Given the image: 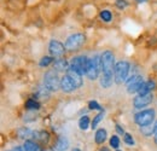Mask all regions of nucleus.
I'll list each match as a JSON object with an SVG mask.
<instances>
[{
    "mask_svg": "<svg viewBox=\"0 0 157 151\" xmlns=\"http://www.w3.org/2000/svg\"><path fill=\"white\" fill-rule=\"evenodd\" d=\"M114 62H115V58L110 51H105L100 56V65H101V72L104 75L113 76V73L115 72Z\"/></svg>",
    "mask_w": 157,
    "mask_h": 151,
    "instance_id": "1",
    "label": "nucleus"
},
{
    "mask_svg": "<svg viewBox=\"0 0 157 151\" xmlns=\"http://www.w3.org/2000/svg\"><path fill=\"white\" fill-rule=\"evenodd\" d=\"M129 73V63L121 60L115 65V72H114V77H115V82L116 83H122L123 81H126L127 76Z\"/></svg>",
    "mask_w": 157,
    "mask_h": 151,
    "instance_id": "2",
    "label": "nucleus"
},
{
    "mask_svg": "<svg viewBox=\"0 0 157 151\" xmlns=\"http://www.w3.org/2000/svg\"><path fill=\"white\" fill-rule=\"evenodd\" d=\"M101 70V65H100V57L94 56V58L88 60V67H87V72L86 76L90 80H96L98 77L99 72Z\"/></svg>",
    "mask_w": 157,
    "mask_h": 151,
    "instance_id": "3",
    "label": "nucleus"
},
{
    "mask_svg": "<svg viewBox=\"0 0 157 151\" xmlns=\"http://www.w3.org/2000/svg\"><path fill=\"white\" fill-rule=\"evenodd\" d=\"M44 85L46 88H48L50 91H57L60 87V81H59L57 73L55 70H50L45 74L44 77Z\"/></svg>",
    "mask_w": 157,
    "mask_h": 151,
    "instance_id": "4",
    "label": "nucleus"
},
{
    "mask_svg": "<svg viewBox=\"0 0 157 151\" xmlns=\"http://www.w3.org/2000/svg\"><path fill=\"white\" fill-rule=\"evenodd\" d=\"M154 118H155V110H152V109L140 111V113H138L134 116V121L140 127L141 126H146V125H151Z\"/></svg>",
    "mask_w": 157,
    "mask_h": 151,
    "instance_id": "5",
    "label": "nucleus"
},
{
    "mask_svg": "<svg viewBox=\"0 0 157 151\" xmlns=\"http://www.w3.org/2000/svg\"><path fill=\"white\" fill-rule=\"evenodd\" d=\"M83 41H85V35L83 34H80V33L73 34V35H70L69 38L67 39L65 48L69 50V51H75L83 44Z\"/></svg>",
    "mask_w": 157,
    "mask_h": 151,
    "instance_id": "6",
    "label": "nucleus"
},
{
    "mask_svg": "<svg viewBox=\"0 0 157 151\" xmlns=\"http://www.w3.org/2000/svg\"><path fill=\"white\" fill-rule=\"evenodd\" d=\"M88 58L85 56H78L73 58L71 60V67L75 68L80 74H85L86 75V72H87V67H88Z\"/></svg>",
    "mask_w": 157,
    "mask_h": 151,
    "instance_id": "7",
    "label": "nucleus"
},
{
    "mask_svg": "<svg viewBox=\"0 0 157 151\" xmlns=\"http://www.w3.org/2000/svg\"><path fill=\"white\" fill-rule=\"evenodd\" d=\"M144 83L143 81V76L140 75H134L132 76L128 81H127V91L129 93H136L140 90L141 85Z\"/></svg>",
    "mask_w": 157,
    "mask_h": 151,
    "instance_id": "8",
    "label": "nucleus"
},
{
    "mask_svg": "<svg viewBox=\"0 0 157 151\" xmlns=\"http://www.w3.org/2000/svg\"><path fill=\"white\" fill-rule=\"evenodd\" d=\"M152 99H154V95H151V92H150V93H146V95H139L138 97H136L134 100H133L134 108L141 109V108L149 105V104L152 102Z\"/></svg>",
    "mask_w": 157,
    "mask_h": 151,
    "instance_id": "9",
    "label": "nucleus"
},
{
    "mask_svg": "<svg viewBox=\"0 0 157 151\" xmlns=\"http://www.w3.org/2000/svg\"><path fill=\"white\" fill-rule=\"evenodd\" d=\"M67 75L70 77V80L73 81V83L75 85V87L76 88H78V87H81L82 86V77H81V75L82 74H80L78 70L75 69V68H73L71 65L68 68V70H67Z\"/></svg>",
    "mask_w": 157,
    "mask_h": 151,
    "instance_id": "10",
    "label": "nucleus"
},
{
    "mask_svg": "<svg viewBox=\"0 0 157 151\" xmlns=\"http://www.w3.org/2000/svg\"><path fill=\"white\" fill-rule=\"evenodd\" d=\"M64 50H65V45H63L62 42H59L57 40H52L50 42V46H48V51L52 56H62L64 53Z\"/></svg>",
    "mask_w": 157,
    "mask_h": 151,
    "instance_id": "11",
    "label": "nucleus"
},
{
    "mask_svg": "<svg viewBox=\"0 0 157 151\" xmlns=\"http://www.w3.org/2000/svg\"><path fill=\"white\" fill-rule=\"evenodd\" d=\"M60 88H62L64 92L69 93V92L74 91L76 87H75V85L73 83V81L70 80V77L68 75H65V76H63L62 80H60Z\"/></svg>",
    "mask_w": 157,
    "mask_h": 151,
    "instance_id": "12",
    "label": "nucleus"
},
{
    "mask_svg": "<svg viewBox=\"0 0 157 151\" xmlns=\"http://www.w3.org/2000/svg\"><path fill=\"white\" fill-rule=\"evenodd\" d=\"M154 88H155V82L154 81H147V82H144L141 85V87L138 91V93L139 95H146V93H150Z\"/></svg>",
    "mask_w": 157,
    "mask_h": 151,
    "instance_id": "13",
    "label": "nucleus"
},
{
    "mask_svg": "<svg viewBox=\"0 0 157 151\" xmlns=\"http://www.w3.org/2000/svg\"><path fill=\"white\" fill-rule=\"evenodd\" d=\"M68 148H69V141L64 137H60L58 140H57L56 145H55V149L57 151H65Z\"/></svg>",
    "mask_w": 157,
    "mask_h": 151,
    "instance_id": "14",
    "label": "nucleus"
},
{
    "mask_svg": "<svg viewBox=\"0 0 157 151\" xmlns=\"http://www.w3.org/2000/svg\"><path fill=\"white\" fill-rule=\"evenodd\" d=\"M53 68L57 72H64V70H68L69 67H68V62L65 59H57L53 63Z\"/></svg>",
    "mask_w": 157,
    "mask_h": 151,
    "instance_id": "15",
    "label": "nucleus"
},
{
    "mask_svg": "<svg viewBox=\"0 0 157 151\" xmlns=\"http://www.w3.org/2000/svg\"><path fill=\"white\" fill-rule=\"evenodd\" d=\"M33 138L35 140H39L41 143H47L48 141V133L44 132V131H40V132H33Z\"/></svg>",
    "mask_w": 157,
    "mask_h": 151,
    "instance_id": "16",
    "label": "nucleus"
},
{
    "mask_svg": "<svg viewBox=\"0 0 157 151\" xmlns=\"http://www.w3.org/2000/svg\"><path fill=\"white\" fill-rule=\"evenodd\" d=\"M23 146H24L25 151H42L40 149L39 145L35 141H33V140H25Z\"/></svg>",
    "mask_w": 157,
    "mask_h": 151,
    "instance_id": "17",
    "label": "nucleus"
},
{
    "mask_svg": "<svg viewBox=\"0 0 157 151\" xmlns=\"http://www.w3.org/2000/svg\"><path fill=\"white\" fill-rule=\"evenodd\" d=\"M105 140H106V131L100 128L96 133V143L97 144H103Z\"/></svg>",
    "mask_w": 157,
    "mask_h": 151,
    "instance_id": "18",
    "label": "nucleus"
},
{
    "mask_svg": "<svg viewBox=\"0 0 157 151\" xmlns=\"http://www.w3.org/2000/svg\"><path fill=\"white\" fill-rule=\"evenodd\" d=\"M111 83H113V76L110 75H101L100 77V85L104 87V88H108V87H110L111 86Z\"/></svg>",
    "mask_w": 157,
    "mask_h": 151,
    "instance_id": "19",
    "label": "nucleus"
},
{
    "mask_svg": "<svg viewBox=\"0 0 157 151\" xmlns=\"http://www.w3.org/2000/svg\"><path fill=\"white\" fill-rule=\"evenodd\" d=\"M140 131L143 132V134L145 137H150L152 133H155V126L152 127L151 125H146V126H141L140 127Z\"/></svg>",
    "mask_w": 157,
    "mask_h": 151,
    "instance_id": "20",
    "label": "nucleus"
},
{
    "mask_svg": "<svg viewBox=\"0 0 157 151\" xmlns=\"http://www.w3.org/2000/svg\"><path fill=\"white\" fill-rule=\"evenodd\" d=\"M88 126H90V118H88V116H82V117L80 118V121H78V127H80V130L85 131V130L88 128Z\"/></svg>",
    "mask_w": 157,
    "mask_h": 151,
    "instance_id": "21",
    "label": "nucleus"
},
{
    "mask_svg": "<svg viewBox=\"0 0 157 151\" xmlns=\"http://www.w3.org/2000/svg\"><path fill=\"white\" fill-rule=\"evenodd\" d=\"M18 135H20V138H29V137H33V131H30L29 128H21L18 130Z\"/></svg>",
    "mask_w": 157,
    "mask_h": 151,
    "instance_id": "22",
    "label": "nucleus"
},
{
    "mask_svg": "<svg viewBox=\"0 0 157 151\" xmlns=\"http://www.w3.org/2000/svg\"><path fill=\"white\" fill-rule=\"evenodd\" d=\"M25 108L27 109H30V110H35V109H39L40 105L38 102H35L34 99H29V100H27V103H25Z\"/></svg>",
    "mask_w": 157,
    "mask_h": 151,
    "instance_id": "23",
    "label": "nucleus"
},
{
    "mask_svg": "<svg viewBox=\"0 0 157 151\" xmlns=\"http://www.w3.org/2000/svg\"><path fill=\"white\" fill-rule=\"evenodd\" d=\"M100 18L103 19L104 22H110L111 18H113V15H111V12L109 10H103L100 12Z\"/></svg>",
    "mask_w": 157,
    "mask_h": 151,
    "instance_id": "24",
    "label": "nucleus"
},
{
    "mask_svg": "<svg viewBox=\"0 0 157 151\" xmlns=\"http://www.w3.org/2000/svg\"><path fill=\"white\" fill-rule=\"evenodd\" d=\"M103 117H104V113H103V110H100V113L93 118V121H92V126H91V127H92V128H96V127L98 126L99 122L103 120Z\"/></svg>",
    "mask_w": 157,
    "mask_h": 151,
    "instance_id": "25",
    "label": "nucleus"
},
{
    "mask_svg": "<svg viewBox=\"0 0 157 151\" xmlns=\"http://www.w3.org/2000/svg\"><path fill=\"white\" fill-rule=\"evenodd\" d=\"M52 62H53V58H52V57H44V58H41L39 64H40V67H47V65H50Z\"/></svg>",
    "mask_w": 157,
    "mask_h": 151,
    "instance_id": "26",
    "label": "nucleus"
},
{
    "mask_svg": "<svg viewBox=\"0 0 157 151\" xmlns=\"http://www.w3.org/2000/svg\"><path fill=\"white\" fill-rule=\"evenodd\" d=\"M110 145H111L113 148H118V146H120V139H118V137H116V135H113V137H111V139H110Z\"/></svg>",
    "mask_w": 157,
    "mask_h": 151,
    "instance_id": "27",
    "label": "nucleus"
},
{
    "mask_svg": "<svg viewBox=\"0 0 157 151\" xmlns=\"http://www.w3.org/2000/svg\"><path fill=\"white\" fill-rule=\"evenodd\" d=\"M124 143L128 144V145H131V146L134 145V140H133V138H132L131 134H128V133L124 134Z\"/></svg>",
    "mask_w": 157,
    "mask_h": 151,
    "instance_id": "28",
    "label": "nucleus"
},
{
    "mask_svg": "<svg viewBox=\"0 0 157 151\" xmlns=\"http://www.w3.org/2000/svg\"><path fill=\"white\" fill-rule=\"evenodd\" d=\"M116 6H117L118 9H126L127 6H128V4H127V1L126 0H116Z\"/></svg>",
    "mask_w": 157,
    "mask_h": 151,
    "instance_id": "29",
    "label": "nucleus"
},
{
    "mask_svg": "<svg viewBox=\"0 0 157 151\" xmlns=\"http://www.w3.org/2000/svg\"><path fill=\"white\" fill-rule=\"evenodd\" d=\"M90 109H96V110H101L100 105H99L97 102H90Z\"/></svg>",
    "mask_w": 157,
    "mask_h": 151,
    "instance_id": "30",
    "label": "nucleus"
},
{
    "mask_svg": "<svg viewBox=\"0 0 157 151\" xmlns=\"http://www.w3.org/2000/svg\"><path fill=\"white\" fill-rule=\"evenodd\" d=\"M13 151H25V149H24V146H18V148H16Z\"/></svg>",
    "mask_w": 157,
    "mask_h": 151,
    "instance_id": "31",
    "label": "nucleus"
},
{
    "mask_svg": "<svg viewBox=\"0 0 157 151\" xmlns=\"http://www.w3.org/2000/svg\"><path fill=\"white\" fill-rule=\"evenodd\" d=\"M116 130H117V132L118 133H121V134H123V130H122V128H121V127H120V126H116Z\"/></svg>",
    "mask_w": 157,
    "mask_h": 151,
    "instance_id": "32",
    "label": "nucleus"
},
{
    "mask_svg": "<svg viewBox=\"0 0 157 151\" xmlns=\"http://www.w3.org/2000/svg\"><path fill=\"white\" fill-rule=\"evenodd\" d=\"M99 151H110V150H109L108 148H105V146H103V148H101V149H100V150H99Z\"/></svg>",
    "mask_w": 157,
    "mask_h": 151,
    "instance_id": "33",
    "label": "nucleus"
},
{
    "mask_svg": "<svg viewBox=\"0 0 157 151\" xmlns=\"http://www.w3.org/2000/svg\"><path fill=\"white\" fill-rule=\"evenodd\" d=\"M155 133H157V121H156V123H155ZM154 133V134H155Z\"/></svg>",
    "mask_w": 157,
    "mask_h": 151,
    "instance_id": "34",
    "label": "nucleus"
},
{
    "mask_svg": "<svg viewBox=\"0 0 157 151\" xmlns=\"http://www.w3.org/2000/svg\"><path fill=\"white\" fill-rule=\"evenodd\" d=\"M155 143L157 144V133H155Z\"/></svg>",
    "mask_w": 157,
    "mask_h": 151,
    "instance_id": "35",
    "label": "nucleus"
},
{
    "mask_svg": "<svg viewBox=\"0 0 157 151\" xmlns=\"http://www.w3.org/2000/svg\"><path fill=\"white\" fill-rule=\"evenodd\" d=\"M138 2H145V1H146V0H137Z\"/></svg>",
    "mask_w": 157,
    "mask_h": 151,
    "instance_id": "36",
    "label": "nucleus"
},
{
    "mask_svg": "<svg viewBox=\"0 0 157 151\" xmlns=\"http://www.w3.org/2000/svg\"><path fill=\"white\" fill-rule=\"evenodd\" d=\"M45 151H53V150H52V149H46Z\"/></svg>",
    "mask_w": 157,
    "mask_h": 151,
    "instance_id": "37",
    "label": "nucleus"
},
{
    "mask_svg": "<svg viewBox=\"0 0 157 151\" xmlns=\"http://www.w3.org/2000/svg\"><path fill=\"white\" fill-rule=\"evenodd\" d=\"M73 151H81V150H78V149H74Z\"/></svg>",
    "mask_w": 157,
    "mask_h": 151,
    "instance_id": "38",
    "label": "nucleus"
}]
</instances>
